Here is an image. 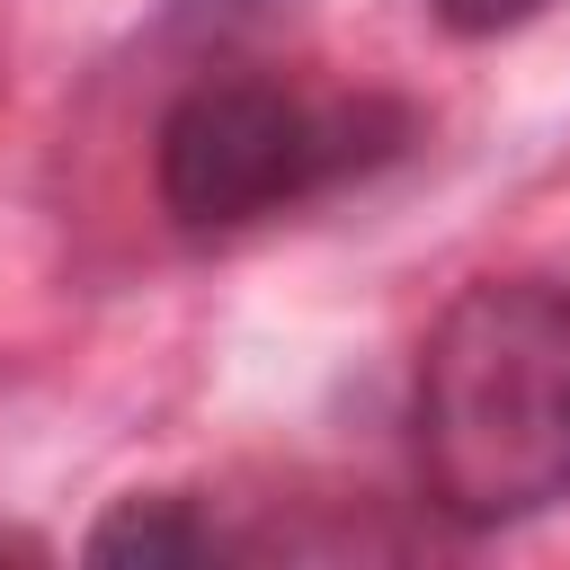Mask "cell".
I'll list each match as a JSON object with an SVG mask.
<instances>
[{
    "mask_svg": "<svg viewBox=\"0 0 570 570\" xmlns=\"http://www.w3.org/2000/svg\"><path fill=\"white\" fill-rule=\"evenodd\" d=\"M401 134H410L401 107H374V98L347 107L276 80H196L160 116L151 178L187 232H240L374 169L383 151H401Z\"/></svg>",
    "mask_w": 570,
    "mask_h": 570,
    "instance_id": "7a4b0ae2",
    "label": "cell"
},
{
    "mask_svg": "<svg viewBox=\"0 0 570 570\" xmlns=\"http://www.w3.org/2000/svg\"><path fill=\"white\" fill-rule=\"evenodd\" d=\"M428 9H436V27H445V36H508V27L543 18L552 0H428Z\"/></svg>",
    "mask_w": 570,
    "mask_h": 570,
    "instance_id": "277c9868",
    "label": "cell"
},
{
    "mask_svg": "<svg viewBox=\"0 0 570 570\" xmlns=\"http://www.w3.org/2000/svg\"><path fill=\"white\" fill-rule=\"evenodd\" d=\"M419 481L454 525H517L570 499V294L543 276L463 285L410 392Z\"/></svg>",
    "mask_w": 570,
    "mask_h": 570,
    "instance_id": "6da1fadb",
    "label": "cell"
},
{
    "mask_svg": "<svg viewBox=\"0 0 570 570\" xmlns=\"http://www.w3.org/2000/svg\"><path fill=\"white\" fill-rule=\"evenodd\" d=\"M240 552L205 499H178V490H151V499H116L89 534V561H142V570H178V561H223Z\"/></svg>",
    "mask_w": 570,
    "mask_h": 570,
    "instance_id": "3957f363",
    "label": "cell"
}]
</instances>
